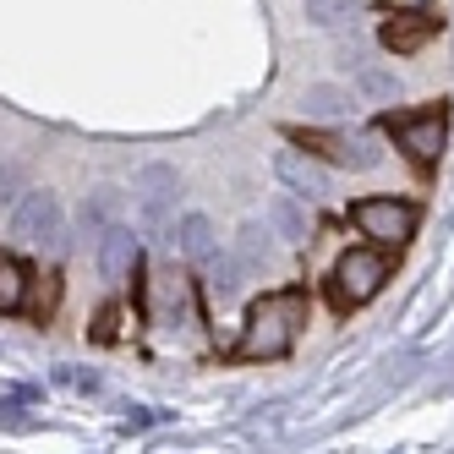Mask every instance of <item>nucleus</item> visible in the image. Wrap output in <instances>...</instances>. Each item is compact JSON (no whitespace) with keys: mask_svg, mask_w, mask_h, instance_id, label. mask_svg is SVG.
<instances>
[{"mask_svg":"<svg viewBox=\"0 0 454 454\" xmlns=\"http://www.w3.org/2000/svg\"><path fill=\"white\" fill-rule=\"evenodd\" d=\"M383 6H388V12H421L427 0H383Z\"/></svg>","mask_w":454,"mask_h":454,"instance_id":"aec40b11","label":"nucleus"},{"mask_svg":"<svg viewBox=\"0 0 454 454\" xmlns=\"http://www.w3.org/2000/svg\"><path fill=\"white\" fill-rule=\"evenodd\" d=\"M350 6H362V0H307V22H334Z\"/></svg>","mask_w":454,"mask_h":454,"instance_id":"f3484780","label":"nucleus"},{"mask_svg":"<svg viewBox=\"0 0 454 454\" xmlns=\"http://www.w3.org/2000/svg\"><path fill=\"white\" fill-rule=\"evenodd\" d=\"M17 181H22V170H17V165H6V170H0V203H12V208L22 203V198H17Z\"/></svg>","mask_w":454,"mask_h":454,"instance_id":"a211bd4d","label":"nucleus"},{"mask_svg":"<svg viewBox=\"0 0 454 454\" xmlns=\"http://www.w3.org/2000/svg\"><path fill=\"white\" fill-rule=\"evenodd\" d=\"M438 17H427V12H400L395 22H383L378 27V39H383V50H395V55H416L421 44H427L433 34H438Z\"/></svg>","mask_w":454,"mask_h":454,"instance_id":"0eeeda50","label":"nucleus"},{"mask_svg":"<svg viewBox=\"0 0 454 454\" xmlns=\"http://www.w3.org/2000/svg\"><path fill=\"white\" fill-rule=\"evenodd\" d=\"M137 203H143V219H159L165 214V203H170V192H176V170L170 165H148V170H137Z\"/></svg>","mask_w":454,"mask_h":454,"instance_id":"1a4fd4ad","label":"nucleus"},{"mask_svg":"<svg viewBox=\"0 0 454 454\" xmlns=\"http://www.w3.org/2000/svg\"><path fill=\"white\" fill-rule=\"evenodd\" d=\"M290 143H301L307 153H317V159H334V165H345V170H372L378 165V148L367 143V137H340V132H307V126H290Z\"/></svg>","mask_w":454,"mask_h":454,"instance_id":"423d86ee","label":"nucleus"},{"mask_svg":"<svg viewBox=\"0 0 454 454\" xmlns=\"http://www.w3.org/2000/svg\"><path fill=\"white\" fill-rule=\"evenodd\" d=\"M383 132L405 148V159L416 170H433L438 153H443V137H449V105L433 99V105L405 110V115H383Z\"/></svg>","mask_w":454,"mask_h":454,"instance_id":"f03ea898","label":"nucleus"},{"mask_svg":"<svg viewBox=\"0 0 454 454\" xmlns=\"http://www.w3.org/2000/svg\"><path fill=\"white\" fill-rule=\"evenodd\" d=\"M301 329H307V290H301V285L274 290V296L252 301L236 356H241V362H279V356L296 350Z\"/></svg>","mask_w":454,"mask_h":454,"instance_id":"f257e3e1","label":"nucleus"},{"mask_svg":"<svg viewBox=\"0 0 454 454\" xmlns=\"http://www.w3.org/2000/svg\"><path fill=\"white\" fill-rule=\"evenodd\" d=\"M12 236L22 247H44V252L67 247V219H60V198H55V192H27V198L12 208Z\"/></svg>","mask_w":454,"mask_h":454,"instance_id":"39448f33","label":"nucleus"},{"mask_svg":"<svg viewBox=\"0 0 454 454\" xmlns=\"http://www.w3.org/2000/svg\"><path fill=\"white\" fill-rule=\"evenodd\" d=\"M356 88H362L372 105H388V99H395V93H400L395 72H378V67H362V72H356Z\"/></svg>","mask_w":454,"mask_h":454,"instance_id":"dca6fc26","label":"nucleus"},{"mask_svg":"<svg viewBox=\"0 0 454 454\" xmlns=\"http://www.w3.org/2000/svg\"><path fill=\"white\" fill-rule=\"evenodd\" d=\"M137 263V236L126 231V224H110V231L99 236V274L105 279H126Z\"/></svg>","mask_w":454,"mask_h":454,"instance_id":"6e6552de","label":"nucleus"},{"mask_svg":"<svg viewBox=\"0 0 454 454\" xmlns=\"http://www.w3.org/2000/svg\"><path fill=\"white\" fill-rule=\"evenodd\" d=\"M115 323H121V312L110 307V312L99 317V329H93V340H115Z\"/></svg>","mask_w":454,"mask_h":454,"instance_id":"6ab92c4d","label":"nucleus"},{"mask_svg":"<svg viewBox=\"0 0 454 454\" xmlns=\"http://www.w3.org/2000/svg\"><path fill=\"white\" fill-rule=\"evenodd\" d=\"M274 170H279V181H285L290 192H307V198H317V192H323V170L312 165V153L285 148V153L274 159Z\"/></svg>","mask_w":454,"mask_h":454,"instance_id":"9d476101","label":"nucleus"},{"mask_svg":"<svg viewBox=\"0 0 454 454\" xmlns=\"http://www.w3.org/2000/svg\"><path fill=\"white\" fill-rule=\"evenodd\" d=\"M350 224L362 236H372L378 247H400V241L416 236L421 208L405 203V198H362V203H350Z\"/></svg>","mask_w":454,"mask_h":454,"instance_id":"20e7f679","label":"nucleus"},{"mask_svg":"<svg viewBox=\"0 0 454 454\" xmlns=\"http://www.w3.org/2000/svg\"><path fill=\"white\" fill-rule=\"evenodd\" d=\"M115 203H121V192H93V198H82V208H77V231H82V236H105Z\"/></svg>","mask_w":454,"mask_h":454,"instance_id":"ddd939ff","label":"nucleus"},{"mask_svg":"<svg viewBox=\"0 0 454 454\" xmlns=\"http://www.w3.org/2000/svg\"><path fill=\"white\" fill-rule=\"evenodd\" d=\"M383 285H388V257H383L378 247H356V252H345L340 263H334L329 301H334L340 312H356V307H367Z\"/></svg>","mask_w":454,"mask_h":454,"instance_id":"7ed1b4c3","label":"nucleus"},{"mask_svg":"<svg viewBox=\"0 0 454 454\" xmlns=\"http://www.w3.org/2000/svg\"><path fill=\"white\" fill-rule=\"evenodd\" d=\"M269 219H274V231L285 241H307V208L296 203V192H279V198L269 203Z\"/></svg>","mask_w":454,"mask_h":454,"instance_id":"f8f14e48","label":"nucleus"},{"mask_svg":"<svg viewBox=\"0 0 454 454\" xmlns=\"http://www.w3.org/2000/svg\"><path fill=\"white\" fill-rule=\"evenodd\" d=\"M176 247L192 257V263H208V257L219 252V241H214V224H208V214H186L181 219V231H176Z\"/></svg>","mask_w":454,"mask_h":454,"instance_id":"9b49d317","label":"nucleus"},{"mask_svg":"<svg viewBox=\"0 0 454 454\" xmlns=\"http://www.w3.org/2000/svg\"><path fill=\"white\" fill-rule=\"evenodd\" d=\"M301 110H307V115H323V121H329V115H345V110H350V93L334 88V82H312V88L301 93Z\"/></svg>","mask_w":454,"mask_h":454,"instance_id":"2eb2a0df","label":"nucleus"},{"mask_svg":"<svg viewBox=\"0 0 454 454\" xmlns=\"http://www.w3.org/2000/svg\"><path fill=\"white\" fill-rule=\"evenodd\" d=\"M27 301V269L12 252H0V312H17Z\"/></svg>","mask_w":454,"mask_h":454,"instance_id":"4468645a","label":"nucleus"}]
</instances>
